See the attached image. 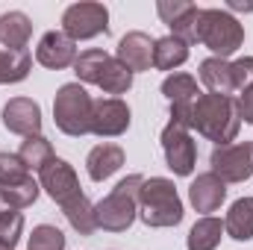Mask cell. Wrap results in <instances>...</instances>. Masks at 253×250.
<instances>
[{
    "label": "cell",
    "mask_w": 253,
    "mask_h": 250,
    "mask_svg": "<svg viewBox=\"0 0 253 250\" xmlns=\"http://www.w3.org/2000/svg\"><path fill=\"white\" fill-rule=\"evenodd\" d=\"M109 62V53L106 50H97V47H88L83 53H77V62H74V74L80 77V83H91L97 85L100 74H103V65Z\"/></svg>",
    "instance_id": "25"
},
{
    "label": "cell",
    "mask_w": 253,
    "mask_h": 250,
    "mask_svg": "<svg viewBox=\"0 0 253 250\" xmlns=\"http://www.w3.org/2000/svg\"><path fill=\"white\" fill-rule=\"evenodd\" d=\"M129 106L121 97H106V100H94L91 109V132L100 138H112L129 129Z\"/></svg>",
    "instance_id": "10"
},
{
    "label": "cell",
    "mask_w": 253,
    "mask_h": 250,
    "mask_svg": "<svg viewBox=\"0 0 253 250\" xmlns=\"http://www.w3.org/2000/svg\"><path fill=\"white\" fill-rule=\"evenodd\" d=\"M36 59H39V65H44V68L62 71V68L77 62V42L68 39L59 30H50V33L42 36V42L36 47Z\"/></svg>",
    "instance_id": "12"
},
{
    "label": "cell",
    "mask_w": 253,
    "mask_h": 250,
    "mask_svg": "<svg viewBox=\"0 0 253 250\" xmlns=\"http://www.w3.org/2000/svg\"><path fill=\"white\" fill-rule=\"evenodd\" d=\"M162 94L171 103H177V100H194V97H200V88H197V80L191 74H171L162 83Z\"/></svg>",
    "instance_id": "27"
},
{
    "label": "cell",
    "mask_w": 253,
    "mask_h": 250,
    "mask_svg": "<svg viewBox=\"0 0 253 250\" xmlns=\"http://www.w3.org/2000/svg\"><path fill=\"white\" fill-rule=\"evenodd\" d=\"M30 250H65L62 230L50 224H39L30 236Z\"/></svg>",
    "instance_id": "30"
},
{
    "label": "cell",
    "mask_w": 253,
    "mask_h": 250,
    "mask_svg": "<svg viewBox=\"0 0 253 250\" xmlns=\"http://www.w3.org/2000/svg\"><path fill=\"white\" fill-rule=\"evenodd\" d=\"M191 129H197L200 135H206L209 141L221 144H233L239 129H242V118L236 109L233 97H221V94H200L194 100V118H191Z\"/></svg>",
    "instance_id": "1"
},
{
    "label": "cell",
    "mask_w": 253,
    "mask_h": 250,
    "mask_svg": "<svg viewBox=\"0 0 253 250\" xmlns=\"http://www.w3.org/2000/svg\"><path fill=\"white\" fill-rule=\"evenodd\" d=\"M197 18H200V9L191 6L183 18H177V21L171 24V36L180 39V42H186V44H194V42H197Z\"/></svg>",
    "instance_id": "31"
},
{
    "label": "cell",
    "mask_w": 253,
    "mask_h": 250,
    "mask_svg": "<svg viewBox=\"0 0 253 250\" xmlns=\"http://www.w3.org/2000/svg\"><path fill=\"white\" fill-rule=\"evenodd\" d=\"M189 59V44L174 39V36H165V39H156L153 42V68L159 71H174Z\"/></svg>",
    "instance_id": "20"
},
{
    "label": "cell",
    "mask_w": 253,
    "mask_h": 250,
    "mask_svg": "<svg viewBox=\"0 0 253 250\" xmlns=\"http://www.w3.org/2000/svg\"><path fill=\"white\" fill-rule=\"evenodd\" d=\"M209 165L212 174L224 183H245L248 177H253V141H233L215 147Z\"/></svg>",
    "instance_id": "7"
},
{
    "label": "cell",
    "mask_w": 253,
    "mask_h": 250,
    "mask_svg": "<svg viewBox=\"0 0 253 250\" xmlns=\"http://www.w3.org/2000/svg\"><path fill=\"white\" fill-rule=\"evenodd\" d=\"M191 6H194V3H189V0H159V3H156V12H159V18L171 27L177 18H183V15L189 12Z\"/></svg>",
    "instance_id": "32"
},
{
    "label": "cell",
    "mask_w": 253,
    "mask_h": 250,
    "mask_svg": "<svg viewBox=\"0 0 253 250\" xmlns=\"http://www.w3.org/2000/svg\"><path fill=\"white\" fill-rule=\"evenodd\" d=\"M62 212L68 218V224L80 233V236H91L97 230V218H94V203L80 191L77 197H71L68 203H62Z\"/></svg>",
    "instance_id": "19"
},
{
    "label": "cell",
    "mask_w": 253,
    "mask_h": 250,
    "mask_svg": "<svg viewBox=\"0 0 253 250\" xmlns=\"http://www.w3.org/2000/svg\"><path fill=\"white\" fill-rule=\"evenodd\" d=\"M30 71H33V56L27 50L15 53V50L0 47V85L3 83H21L30 77Z\"/></svg>",
    "instance_id": "22"
},
{
    "label": "cell",
    "mask_w": 253,
    "mask_h": 250,
    "mask_svg": "<svg viewBox=\"0 0 253 250\" xmlns=\"http://www.w3.org/2000/svg\"><path fill=\"white\" fill-rule=\"evenodd\" d=\"M97 85L106 94H124V91H129V85H132V71L126 65H121L115 56H109V62L103 65V74H100Z\"/></svg>",
    "instance_id": "26"
},
{
    "label": "cell",
    "mask_w": 253,
    "mask_h": 250,
    "mask_svg": "<svg viewBox=\"0 0 253 250\" xmlns=\"http://www.w3.org/2000/svg\"><path fill=\"white\" fill-rule=\"evenodd\" d=\"M39 188L42 186L33 177L18 183V186H0V212L3 209H27V206H33L36 197H39Z\"/></svg>",
    "instance_id": "24"
},
{
    "label": "cell",
    "mask_w": 253,
    "mask_h": 250,
    "mask_svg": "<svg viewBox=\"0 0 253 250\" xmlns=\"http://www.w3.org/2000/svg\"><path fill=\"white\" fill-rule=\"evenodd\" d=\"M24 233V215L18 209H3L0 212V245L15 250V245L21 242Z\"/></svg>",
    "instance_id": "29"
},
{
    "label": "cell",
    "mask_w": 253,
    "mask_h": 250,
    "mask_svg": "<svg viewBox=\"0 0 253 250\" xmlns=\"http://www.w3.org/2000/svg\"><path fill=\"white\" fill-rule=\"evenodd\" d=\"M162 150H165V162L177 177H189L197 162V144L189 135V129L168 124L162 129Z\"/></svg>",
    "instance_id": "8"
},
{
    "label": "cell",
    "mask_w": 253,
    "mask_h": 250,
    "mask_svg": "<svg viewBox=\"0 0 253 250\" xmlns=\"http://www.w3.org/2000/svg\"><path fill=\"white\" fill-rule=\"evenodd\" d=\"M233 80H236V88L242 91L245 85L253 83V56H245V59H236L233 62Z\"/></svg>",
    "instance_id": "34"
},
{
    "label": "cell",
    "mask_w": 253,
    "mask_h": 250,
    "mask_svg": "<svg viewBox=\"0 0 253 250\" xmlns=\"http://www.w3.org/2000/svg\"><path fill=\"white\" fill-rule=\"evenodd\" d=\"M33 36V21L24 12H6L0 18V44L3 50H27V42Z\"/></svg>",
    "instance_id": "17"
},
{
    "label": "cell",
    "mask_w": 253,
    "mask_h": 250,
    "mask_svg": "<svg viewBox=\"0 0 253 250\" xmlns=\"http://www.w3.org/2000/svg\"><path fill=\"white\" fill-rule=\"evenodd\" d=\"M62 33L74 42L106 36L109 33V9L103 3H74L62 15Z\"/></svg>",
    "instance_id": "6"
},
{
    "label": "cell",
    "mask_w": 253,
    "mask_h": 250,
    "mask_svg": "<svg viewBox=\"0 0 253 250\" xmlns=\"http://www.w3.org/2000/svg\"><path fill=\"white\" fill-rule=\"evenodd\" d=\"M230 9H236V12H253V3H242V0H230Z\"/></svg>",
    "instance_id": "36"
},
{
    "label": "cell",
    "mask_w": 253,
    "mask_h": 250,
    "mask_svg": "<svg viewBox=\"0 0 253 250\" xmlns=\"http://www.w3.org/2000/svg\"><path fill=\"white\" fill-rule=\"evenodd\" d=\"M197 42L209 47L218 59H227L245 44V27L224 9H200Z\"/></svg>",
    "instance_id": "4"
},
{
    "label": "cell",
    "mask_w": 253,
    "mask_h": 250,
    "mask_svg": "<svg viewBox=\"0 0 253 250\" xmlns=\"http://www.w3.org/2000/svg\"><path fill=\"white\" fill-rule=\"evenodd\" d=\"M121 165H124V150H121L118 144H97V147H91V153H88V159H85L88 177H91L94 183L109 180L115 171H121Z\"/></svg>",
    "instance_id": "16"
},
{
    "label": "cell",
    "mask_w": 253,
    "mask_h": 250,
    "mask_svg": "<svg viewBox=\"0 0 253 250\" xmlns=\"http://www.w3.org/2000/svg\"><path fill=\"white\" fill-rule=\"evenodd\" d=\"M3 126L15 135H39L42 129V106L30 97H12L3 106Z\"/></svg>",
    "instance_id": "11"
},
{
    "label": "cell",
    "mask_w": 253,
    "mask_h": 250,
    "mask_svg": "<svg viewBox=\"0 0 253 250\" xmlns=\"http://www.w3.org/2000/svg\"><path fill=\"white\" fill-rule=\"evenodd\" d=\"M91 109H94V100L88 97V91L80 83H65L53 100V121L65 135L80 138L91 132Z\"/></svg>",
    "instance_id": "5"
},
{
    "label": "cell",
    "mask_w": 253,
    "mask_h": 250,
    "mask_svg": "<svg viewBox=\"0 0 253 250\" xmlns=\"http://www.w3.org/2000/svg\"><path fill=\"white\" fill-rule=\"evenodd\" d=\"M221 236H224V224H221L218 218L206 215V218H200V221L191 227L186 248L189 250H215L221 245Z\"/></svg>",
    "instance_id": "21"
},
{
    "label": "cell",
    "mask_w": 253,
    "mask_h": 250,
    "mask_svg": "<svg viewBox=\"0 0 253 250\" xmlns=\"http://www.w3.org/2000/svg\"><path fill=\"white\" fill-rule=\"evenodd\" d=\"M236 109H239V118H242L245 124H253V83L242 88V94H239V100H236Z\"/></svg>",
    "instance_id": "35"
},
{
    "label": "cell",
    "mask_w": 253,
    "mask_h": 250,
    "mask_svg": "<svg viewBox=\"0 0 253 250\" xmlns=\"http://www.w3.org/2000/svg\"><path fill=\"white\" fill-rule=\"evenodd\" d=\"M18 156H21V162L27 165V171H30V168H33V171H42V168L53 159V147H50V141L39 132V135H30V138L21 141Z\"/></svg>",
    "instance_id": "23"
},
{
    "label": "cell",
    "mask_w": 253,
    "mask_h": 250,
    "mask_svg": "<svg viewBox=\"0 0 253 250\" xmlns=\"http://www.w3.org/2000/svg\"><path fill=\"white\" fill-rule=\"evenodd\" d=\"M191 118H194V100H177L171 103V124L180 129H191Z\"/></svg>",
    "instance_id": "33"
},
{
    "label": "cell",
    "mask_w": 253,
    "mask_h": 250,
    "mask_svg": "<svg viewBox=\"0 0 253 250\" xmlns=\"http://www.w3.org/2000/svg\"><path fill=\"white\" fill-rule=\"evenodd\" d=\"M115 59L126 65L132 74L135 71H150V65H153V39L147 33H141V30L126 33L118 42V56Z\"/></svg>",
    "instance_id": "13"
},
{
    "label": "cell",
    "mask_w": 253,
    "mask_h": 250,
    "mask_svg": "<svg viewBox=\"0 0 253 250\" xmlns=\"http://www.w3.org/2000/svg\"><path fill=\"white\" fill-rule=\"evenodd\" d=\"M39 186L44 188L59 206L68 203L71 197L80 194V180H77V171L65 162V159H50L42 171H39Z\"/></svg>",
    "instance_id": "9"
},
{
    "label": "cell",
    "mask_w": 253,
    "mask_h": 250,
    "mask_svg": "<svg viewBox=\"0 0 253 250\" xmlns=\"http://www.w3.org/2000/svg\"><path fill=\"white\" fill-rule=\"evenodd\" d=\"M0 250H12V248H6V245H0Z\"/></svg>",
    "instance_id": "37"
},
{
    "label": "cell",
    "mask_w": 253,
    "mask_h": 250,
    "mask_svg": "<svg viewBox=\"0 0 253 250\" xmlns=\"http://www.w3.org/2000/svg\"><path fill=\"white\" fill-rule=\"evenodd\" d=\"M224 233L236 242H251L253 239V197H239L227 218H224Z\"/></svg>",
    "instance_id": "18"
},
{
    "label": "cell",
    "mask_w": 253,
    "mask_h": 250,
    "mask_svg": "<svg viewBox=\"0 0 253 250\" xmlns=\"http://www.w3.org/2000/svg\"><path fill=\"white\" fill-rule=\"evenodd\" d=\"M224 197H227V183L221 177H215L212 171L197 174V180L189 186V200L197 212H215V209H221Z\"/></svg>",
    "instance_id": "14"
},
{
    "label": "cell",
    "mask_w": 253,
    "mask_h": 250,
    "mask_svg": "<svg viewBox=\"0 0 253 250\" xmlns=\"http://www.w3.org/2000/svg\"><path fill=\"white\" fill-rule=\"evenodd\" d=\"M144 186L141 174H129L126 180H121L112 188L100 203H94V218L97 227L106 233H126L138 215V194Z\"/></svg>",
    "instance_id": "2"
},
{
    "label": "cell",
    "mask_w": 253,
    "mask_h": 250,
    "mask_svg": "<svg viewBox=\"0 0 253 250\" xmlns=\"http://www.w3.org/2000/svg\"><path fill=\"white\" fill-rule=\"evenodd\" d=\"M24 180H30V171L21 162V156L9 153V150H0V186H18Z\"/></svg>",
    "instance_id": "28"
},
{
    "label": "cell",
    "mask_w": 253,
    "mask_h": 250,
    "mask_svg": "<svg viewBox=\"0 0 253 250\" xmlns=\"http://www.w3.org/2000/svg\"><path fill=\"white\" fill-rule=\"evenodd\" d=\"M183 200L177 188L165 177H150L144 180L138 194V218L147 227H177L183 221Z\"/></svg>",
    "instance_id": "3"
},
{
    "label": "cell",
    "mask_w": 253,
    "mask_h": 250,
    "mask_svg": "<svg viewBox=\"0 0 253 250\" xmlns=\"http://www.w3.org/2000/svg\"><path fill=\"white\" fill-rule=\"evenodd\" d=\"M200 80L212 94H221V97H233L239 91L233 80V62L218 59V56H209L200 62Z\"/></svg>",
    "instance_id": "15"
}]
</instances>
